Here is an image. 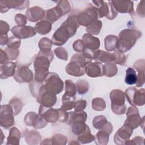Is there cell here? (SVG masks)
Wrapping results in <instances>:
<instances>
[{
	"label": "cell",
	"instance_id": "60d3db41",
	"mask_svg": "<svg viewBox=\"0 0 145 145\" xmlns=\"http://www.w3.org/2000/svg\"><path fill=\"white\" fill-rule=\"evenodd\" d=\"M9 105H11V106L12 108L14 114L15 116L19 114L22 109V104L21 101L17 99H11V101L9 103Z\"/></svg>",
	"mask_w": 145,
	"mask_h": 145
},
{
	"label": "cell",
	"instance_id": "ffe728a7",
	"mask_svg": "<svg viewBox=\"0 0 145 145\" xmlns=\"http://www.w3.org/2000/svg\"><path fill=\"white\" fill-rule=\"evenodd\" d=\"M27 19L32 22L39 21L40 19L44 18L45 11L44 10L38 6H35L28 8L26 11Z\"/></svg>",
	"mask_w": 145,
	"mask_h": 145
},
{
	"label": "cell",
	"instance_id": "f907efd6",
	"mask_svg": "<svg viewBox=\"0 0 145 145\" xmlns=\"http://www.w3.org/2000/svg\"><path fill=\"white\" fill-rule=\"evenodd\" d=\"M8 39L7 35H1V45L7 44Z\"/></svg>",
	"mask_w": 145,
	"mask_h": 145
},
{
	"label": "cell",
	"instance_id": "603a6c76",
	"mask_svg": "<svg viewBox=\"0 0 145 145\" xmlns=\"http://www.w3.org/2000/svg\"><path fill=\"white\" fill-rule=\"evenodd\" d=\"M16 66L15 63L12 62H7L1 65V78L5 79L14 75Z\"/></svg>",
	"mask_w": 145,
	"mask_h": 145
},
{
	"label": "cell",
	"instance_id": "ba28073f",
	"mask_svg": "<svg viewBox=\"0 0 145 145\" xmlns=\"http://www.w3.org/2000/svg\"><path fill=\"white\" fill-rule=\"evenodd\" d=\"M39 114L41 115L47 122L54 123L60 121L61 108L54 109L41 105L39 108Z\"/></svg>",
	"mask_w": 145,
	"mask_h": 145
},
{
	"label": "cell",
	"instance_id": "f35d334b",
	"mask_svg": "<svg viewBox=\"0 0 145 145\" xmlns=\"http://www.w3.org/2000/svg\"><path fill=\"white\" fill-rule=\"evenodd\" d=\"M52 42L49 39L44 37L41 39L39 43V46L41 51L51 50Z\"/></svg>",
	"mask_w": 145,
	"mask_h": 145
},
{
	"label": "cell",
	"instance_id": "2e32d148",
	"mask_svg": "<svg viewBox=\"0 0 145 145\" xmlns=\"http://www.w3.org/2000/svg\"><path fill=\"white\" fill-rule=\"evenodd\" d=\"M116 11L121 13H134L133 3L132 1H112L110 2Z\"/></svg>",
	"mask_w": 145,
	"mask_h": 145
},
{
	"label": "cell",
	"instance_id": "b9f144b4",
	"mask_svg": "<svg viewBox=\"0 0 145 145\" xmlns=\"http://www.w3.org/2000/svg\"><path fill=\"white\" fill-rule=\"evenodd\" d=\"M20 40L15 36L11 37L7 42V48L12 49H18L20 45Z\"/></svg>",
	"mask_w": 145,
	"mask_h": 145
},
{
	"label": "cell",
	"instance_id": "f546056e",
	"mask_svg": "<svg viewBox=\"0 0 145 145\" xmlns=\"http://www.w3.org/2000/svg\"><path fill=\"white\" fill-rule=\"evenodd\" d=\"M20 135V131L16 127H12L10 130L7 144H19Z\"/></svg>",
	"mask_w": 145,
	"mask_h": 145
},
{
	"label": "cell",
	"instance_id": "cb8c5ba5",
	"mask_svg": "<svg viewBox=\"0 0 145 145\" xmlns=\"http://www.w3.org/2000/svg\"><path fill=\"white\" fill-rule=\"evenodd\" d=\"M134 67L139 72L137 75V82L135 83L136 86L140 87L144 83V59L137 61L134 65Z\"/></svg>",
	"mask_w": 145,
	"mask_h": 145
},
{
	"label": "cell",
	"instance_id": "d6986e66",
	"mask_svg": "<svg viewBox=\"0 0 145 145\" xmlns=\"http://www.w3.org/2000/svg\"><path fill=\"white\" fill-rule=\"evenodd\" d=\"M103 65L100 62L88 63L85 67V73L92 78L99 77L103 75Z\"/></svg>",
	"mask_w": 145,
	"mask_h": 145
},
{
	"label": "cell",
	"instance_id": "7402d4cb",
	"mask_svg": "<svg viewBox=\"0 0 145 145\" xmlns=\"http://www.w3.org/2000/svg\"><path fill=\"white\" fill-rule=\"evenodd\" d=\"M62 25L65 27L69 32L71 37L73 36L76 31V29L79 26V24L77 21L76 15H72L70 16L66 20H65Z\"/></svg>",
	"mask_w": 145,
	"mask_h": 145
},
{
	"label": "cell",
	"instance_id": "7c38bea8",
	"mask_svg": "<svg viewBox=\"0 0 145 145\" xmlns=\"http://www.w3.org/2000/svg\"><path fill=\"white\" fill-rule=\"evenodd\" d=\"M25 123L28 126H32L37 129H41L47 124L46 120L40 114H36L34 112H29L27 114L24 118Z\"/></svg>",
	"mask_w": 145,
	"mask_h": 145
},
{
	"label": "cell",
	"instance_id": "4fadbf2b",
	"mask_svg": "<svg viewBox=\"0 0 145 145\" xmlns=\"http://www.w3.org/2000/svg\"><path fill=\"white\" fill-rule=\"evenodd\" d=\"M11 32L15 37L19 39L33 37L36 33L35 28L28 25L15 26L11 29Z\"/></svg>",
	"mask_w": 145,
	"mask_h": 145
},
{
	"label": "cell",
	"instance_id": "4316f807",
	"mask_svg": "<svg viewBox=\"0 0 145 145\" xmlns=\"http://www.w3.org/2000/svg\"><path fill=\"white\" fill-rule=\"evenodd\" d=\"M35 29L41 35H46L52 29V23L47 20H42L36 24Z\"/></svg>",
	"mask_w": 145,
	"mask_h": 145
},
{
	"label": "cell",
	"instance_id": "d4e9b609",
	"mask_svg": "<svg viewBox=\"0 0 145 145\" xmlns=\"http://www.w3.org/2000/svg\"><path fill=\"white\" fill-rule=\"evenodd\" d=\"M5 3V7L1 9V11L5 8V12H6L10 8H14L16 10H23L29 6V1H3Z\"/></svg>",
	"mask_w": 145,
	"mask_h": 145
},
{
	"label": "cell",
	"instance_id": "ac0fdd59",
	"mask_svg": "<svg viewBox=\"0 0 145 145\" xmlns=\"http://www.w3.org/2000/svg\"><path fill=\"white\" fill-rule=\"evenodd\" d=\"M93 59L96 62L100 63L114 62L116 57L114 53H110L101 50H96L93 53Z\"/></svg>",
	"mask_w": 145,
	"mask_h": 145
},
{
	"label": "cell",
	"instance_id": "1f68e13d",
	"mask_svg": "<svg viewBox=\"0 0 145 145\" xmlns=\"http://www.w3.org/2000/svg\"><path fill=\"white\" fill-rule=\"evenodd\" d=\"M102 27V23L98 20H93L90 24H89L86 28V31L91 35H97L99 33Z\"/></svg>",
	"mask_w": 145,
	"mask_h": 145
},
{
	"label": "cell",
	"instance_id": "c3c4849f",
	"mask_svg": "<svg viewBox=\"0 0 145 145\" xmlns=\"http://www.w3.org/2000/svg\"><path fill=\"white\" fill-rule=\"evenodd\" d=\"M87 106V101L84 100H78L75 103L74 109L75 112L82 111Z\"/></svg>",
	"mask_w": 145,
	"mask_h": 145
},
{
	"label": "cell",
	"instance_id": "7dc6e473",
	"mask_svg": "<svg viewBox=\"0 0 145 145\" xmlns=\"http://www.w3.org/2000/svg\"><path fill=\"white\" fill-rule=\"evenodd\" d=\"M51 141L52 142V144H54V143L56 142V141H58L57 142V144H66V142H67V139H66V138L64 136V135H62L61 134H56L55 135V136H54L53 137V138L51 139Z\"/></svg>",
	"mask_w": 145,
	"mask_h": 145
},
{
	"label": "cell",
	"instance_id": "8992f818",
	"mask_svg": "<svg viewBox=\"0 0 145 145\" xmlns=\"http://www.w3.org/2000/svg\"><path fill=\"white\" fill-rule=\"evenodd\" d=\"M128 102L132 106L143 105L144 104V89H138L135 87H129L125 91Z\"/></svg>",
	"mask_w": 145,
	"mask_h": 145
},
{
	"label": "cell",
	"instance_id": "ee69618b",
	"mask_svg": "<svg viewBox=\"0 0 145 145\" xmlns=\"http://www.w3.org/2000/svg\"><path fill=\"white\" fill-rule=\"evenodd\" d=\"M5 52L7 54L9 60L16 59L19 55V50L18 49H12L7 48L5 50Z\"/></svg>",
	"mask_w": 145,
	"mask_h": 145
},
{
	"label": "cell",
	"instance_id": "5b68a950",
	"mask_svg": "<svg viewBox=\"0 0 145 145\" xmlns=\"http://www.w3.org/2000/svg\"><path fill=\"white\" fill-rule=\"evenodd\" d=\"M112 111L117 114H123L126 111L125 94L120 89L113 90L110 93Z\"/></svg>",
	"mask_w": 145,
	"mask_h": 145
},
{
	"label": "cell",
	"instance_id": "f1b7e54d",
	"mask_svg": "<svg viewBox=\"0 0 145 145\" xmlns=\"http://www.w3.org/2000/svg\"><path fill=\"white\" fill-rule=\"evenodd\" d=\"M105 48L108 51H116L117 49L118 37L114 35H108L105 40Z\"/></svg>",
	"mask_w": 145,
	"mask_h": 145
},
{
	"label": "cell",
	"instance_id": "30bf717a",
	"mask_svg": "<svg viewBox=\"0 0 145 145\" xmlns=\"http://www.w3.org/2000/svg\"><path fill=\"white\" fill-rule=\"evenodd\" d=\"M14 112L10 105H2L1 109V125L5 129H8L14 123Z\"/></svg>",
	"mask_w": 145,
	"mask_h": 145
},
{
	"label": "cell",
	"instance_id": "9a60e30c",
	"mask_svg": "<svg viewBox=\"0 0 145 145\" xmlns=\"http://www.w3.org/2000/svg\"><path fill=\"white\" fill-rule=\"evenodd\" d=\"M14 78L19 83L29 82L32 80L33 73L28 67L21 66L19 67L15 71Z\"/></svg>",
	"mask_w": 145,
	"mask_h": 145
},
{
	"label": "cell",
	"instance_id": "44dd1931",
	"mask_svg": "<svg viewBox=\"0 0 145 145\" xmlns=\"http://www.w3.org/2000/svg\"><path fill=\"white\" fill-rule=\"evenodd\" d=\"M66 71L67 74L75 76H82L85 74V69L78 63L73 61H70V63L66 66Z\"/></svg>",
	"mask_w": 145,
	"mask_h": 145
},
{
	"label": "cell",
	"instance_id": "e0dca14e",
	"mask_svg": "<svg viewBox=\"0 0 145 145\" xmlns=\"http://www.w3.org/2000/svg\"><path fill=\"white\" fill-rule=\"evenodd\" d=\"M83 41L84 44L86 49L93 53L100 46V40L98 38L93 36L92 35L87 33L83 36Z\"/></svg>",
	"mask_w": 145,
	"mask_h": 145
},
{
	"label": "cell",
	"instance_id": "83f0119b",
	"mask_svg": "<svg viewBox=\"0 0 145 145\" xmlns=\"http://www.w3.org/2000/svg\"><path fill=\"white\" fill-rule=\"evenodd\" d=\"M75 96H71L66 93L62 96V105L61 108L66 111L71 109L75 106Z\"/></svg>",
	"mask_w": 145,
	"mask_h": 145
},
{
	"label": "cell",
	"instance_id": "836d02e7",
	"mask_svg": "<svg viewBox=\"0 0 145 145\" xmlns=\"http://www.w3.org/2000/svg\"><path fill=\"white\" fill-rule=\"evenodd\" d=\"M109 134L106 131L101 130L97 133L95 138V142H96L97 144H106L109 140Z\"/></svg>",
	"mask_w": 145,
	"mask_h": 145
},
{
	"label": "cell",
	"instance_id": "9c48e42d",
	"mask_svg": "<svg viewBox=\"0 0 145 145\" xmlns=\"http://www.w3.org/2000/svg\"><path fill=\"white\" fill-rule=\"evenodd\" d=\"M127 118L125 123L129 125L133 129H136L138 126L141 125V123H144V117L141 118L138 108L134 106H130L127 110Z\"/></svg>",
	"mask_w": 145,
	"mask_h": 145
},
{
	"label": "cell",
	"instance_id": "4dcf8cb0",
	"mask_svg": "<svg viewBox=\"0 0 145 145\" xmlns=\"http://www.w3.org/2000/svg\"><path fill=\"white\" fill-rule=\"evenodd\" d=\"M95 136L91 134L89 128L88 126L86 127L85 130L80 135H79L78 137V140L82 144L91 142L95 140Z\"/></svg>",
	"mask_w": 145,
	"mask_h": 145
},
{
	"label": "cell",
	"instance_id": "bcb514c9",
	"mask_svg": "<svg viewBox=\"0 0 145 145\" xmlns=\"http://www.w3.org/2000/svg\"><path fill=\"white\" fill-rule=\"evenodd\" d=\"M73 48L75 51L78 52H83L86 49L84 44L83 40H78L73 43Z\"/></svg>",
	"mask_w": 145,
	"mask_h": 145
},
{
	"label": "cell",
	"instance_id": "5bb4252c",
	"mask_svg": "<svg viewBox=\"0 0 145 145\" xmlns=\"http://www.w3.org/2000/svg\"><path fill=\"white\" fill-rule=\"evenodd\" d=\"M70 37L71 36L68 30L61 25L54 33L52 39V42L55 45L61 46L64 44Z\"/></svg>",
	"mask_w": 145,
	"mask_h": 145
},
{
	"label": "cell",
	"instance_id": "277c9868",
	"mask_svg": "<svg viewBox=\"0 0 145 145\" xmlns=\"http://www.w3.org/2000/svg\"><path fill=\"white\" fill-rule=\"evenodd\" d=\"M70 11V6L69 2L61 1L55 7L46 11L44 18H46V20L52 23Z\"/></svg>",
	"mask_w": 145,
	"mask_h": 145
},
{
	"label": "cell",
	"instance_id": "74e56055",
	"mask_svg": "<svg viewBox=\"0 0 145 145\" xmlns=\"http://www.w3.org/2000/svg\"><path fill=\"white\" fill-rule=\"evenodd\" d=\"M107 120L104 116H98L94 118L93 120V125L95 128L101 129L107 123Z\"/></svg>",
	"mask_w": 145,
	"mask_h": 145
},
{
	"label": "cell",
	"instance_id": "681fc988",
	"mask_svg": "<svg viewBox=\"0 0 145 145\" xmlns=\"http://www.w3.org/2000/svg\"><path fill=\"white\" fill-rule=\"evenodd\" d=\"M15 20L18 24V25H24L26 24L27 18L20 14L16 15L15 17Z\"/></svg>",
	"mask_w": 145,
	"mask_h": 145
},
{
	"label": "cell",
	"instance_id": "3957f363",
	"mask_svg": "<svg viewBox=\"0 0 145 145\" xmlns=\"http://www.w3.org/2000/svg\"><path fill=\"white\" fill-rule=\"evenodd\" d=\"M41 87L46 91L56 95L62 91L63 83L56 73L51 72L48 74L44 82H41Z\"/></svg>",
	"mask_w": 145,
	"mask_h": 145
},
{
	"label": "cell",
	"instance_id": "484cf974",
	"mask_svg": "<svg viewBox=\"0 0 145 145\" xmlns=\"http://www.w3.org/2000/svg\"><path fill=\"white\" fill-rule=\"evenodd\" d=\"M87 113L83 111L71 112L69 113V118L67 120L68 123L72 125L77 122H84L87 120Z\"/></svg>",
	"mask_w": 145,
	"mask_h": 145
},
{
	"label": "cell",
	"instance_id": "6da1fadb",
	"mask_svg": "<svg viewBox=\"0 0 145 145\" xmlns=\"http://www.w3.org/2000/svg\"><path fill=\"white\" fill-rule=\"evenodd\" d=\"M53 53L51 50H40L34 61L35 70V80L41 83L44 82L48 76V69L50 62L53 59Z\"/></svg>",
	"mask_w": 145,
	"mask_h": 145
},
{
	"label": "cell",
	"instance_id": "e575fe53",
	"mask_svg": "<svg viewBox=\"0 0 145 145\" xmlns=\"http://www.w3.org/2000/svg\"><path fill=\"white\" fill-rule=\"evenodd\" d=\"M103 75H105L108 77H112L116 75L117 72V66L111 63H106L105 65H103Z\"/></svg>",
	"mask_w": 145,
	"mask_h": 145
},
{
	"label": "cell",
	"instance_id": "d6a6232c",
	"mask_svg": "<svg viewBox=\"0 0 145 145\" xmlns=\"http://www.w3.org/2000/svg\"><path fill=\"white\" fill-rule=\"evenodd\" d=\"M125 82L129 85H133L137 82V75L133 68L129 67L126 71Z\"/></svg>",
	"mask_w": 145,
	"mask_h": 145
},
{
	"label": "cell",
	"instance_id": "7bdbcfd3",
	"mask_svg": "<svg viewBox=\"0 0 145 145\" xmlns=\"http://www.w3.org/2000/svg\"><path fill=\"white\" fill-rule=\"evenodd\" d=\"M114 54L116 57V59L114 62V63H117L121 65L125 63V60H126V57L123 54V52L118 50L117 51H115L114 52Z\"/></svg>",
	"mask_w": 145,
	"mask_h": 145
},
{
	"label": "cell",
	"instance_id": "7a4b0ae2",
	"mask_svg": "<svg viewBox=\"0 0 145 145\" xmlns=\"http://www.w3.org/2000/svg\"><path fill=\"white\" fill-rule=\"evenodd\" d=\"M141 36V32L135 29H126L122 30L118 37L117 49L122 52L129 50Z\"/></svg>",
	"mask_w": 145,
	"mask_h": 145
},
{
	"label": "cell",
	"instance_id": "8fae6325",
	"mask_svg": "<svg viewBox=\"0 0 145 145\" xmlns=\"http://www.w3.org/2000/svg\"><path fill=\"white\" fill-rule=\"evenodd\" d=\"M133 129L129 125L124 123L116 133L114 142L117 144H126L129 138L133 133Z\"/></svg>",
	"mask_w": 145,
	"mask_h": 145
},
{
	"label": "cell",
	"instance_id": "f6af8a7d",
	"mask_svg": "<svg viewBox=\"0 0 145 145\" xmlns=\"http://www.w3.org/2000/svg\"><path fill=\"white\" fill-rule=\"evenodd\" d=\"M54 53L58 58L66 61L67 59V53L63 48H58L54 50Z\"/></svg>",
	"mask_w": 145,
	"mask_h": 145
},
{
	"label": "cell",
	"instance_id": "52a82bcc",
	"mask_svg": "<svg viewBox=\"0 0 145 145\" xmlns=\"http://www.w3.org/2000/svg\"><path fill=\"white\" fill-rule=\"evenodd\" d=\"M98 18V13L94 6L87 8L84 12L79 13L76 15V19L79 24L87 27L93 20H97Z\"/></svg>",
	"mask_w": 145,
	"mask_h": 145
},
{
	"label": "cell",
	"instance_id": "8d00e7d4",
	"mask_svg": "<svg viewBox=\"0 0 145 145\" xmlns=\"http://www.w3.org/2000/svg\"><path fill=\"white\" fill-rule=\"evenodd\" d=\"M76 91L79 94H84L86 93L89 88V84L87 81L84 80H80L76 82Z\"/></svg>",
	"mask_w": 145,
	"mask_h": 145
},
{
	"label": "cell",
	"instance_id": "ab89813d",
	"mask_svg": "<svg viewBox=\"0 0 145 145\" xmlns=\"http://www.w3.org/2000/svg\"><path fill=\"white\" fill-rule=\"evenodd\" d=\"M65 93L71 96H75L76 92V86L75 84L70 80H66L65 82Z\"/></svg>",
	"mask_w": 145,
	"mask_h": 145
},
{
	"label": "cell",
	"instance_id": "d590c367",
	"mask_svg": "<svg viewBox=\"0 0 145 145\" xmlns=\"http://www.w3.org/2000/svg\"><path fill=\"white\" fill-rule=\"evenodd\" d=\"M92 108L95 110L102 111L105 108V102L101 98H95L92 100Z\"/></svg>",
	"mask_w": 145,
	"mask_h": 145
}]
</instances>
